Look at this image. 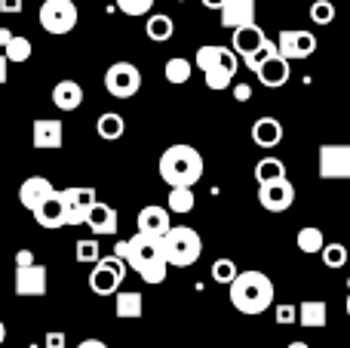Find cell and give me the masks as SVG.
<instances>
[{
    "mask_svg": "<svg viewBox=\"0 0 350 348\" xmlns=\"http://www.w3.org/2000/svg\"><path fill=\"white\" fill-rule=\"evenodd\" d=\"M123 277H126V262L117 256H108V259H98L90 271V290L96 296H114L120 290Z\"/></svg>",
    "mask_w": 350,
    "mask_h": 348,
    "instance_id": "6",
    "label": "cell"
},
{
    "mask_svg": "<svg viewBox=\"0 0 350 348\" xmlns=\"http://www.w3.org/2000/svg\"><path fill=\"white\" fill-rule=\"evenodd\" d=\"M135 225H139V232L142 234H157V238H166V234L172 232V225H170V210H163V207H145V210H139V216H135Z\"/></svg>",
    "mask_w": 350,
    "mask_h": 348,
    "instance_id": "17",
    "label": "cell"
},
{
    "mask_svg": "<svg viewBox=\"0 0 350 348\" xmlns=\"http://www.w3.org/2000/svg\"><path fill=\"white\" fill-rule=\"evenodd\" d=\"M98 238H83V240H77V262H83V265H96L98 262Z\"/></svg>",
    "mask_w": 350,
    "mask_h": 348,
    "instance_id": "35",
    "label": "cell"
},
{
    "mask_svg": "<svg viewBox=\"0 0 350 348\" xmlns=\"http://www.w3.org/2000/svg\"><path fill=\"white\" fill-rule=\"evenodd\" d=\"M295 240L301 253H323V247H326V234L320 228H301Z\"/></svg>",
    "mask_w": 350,
    "mask_h": 348,
    "instance_id": "30",
    "label": "cell"
},
{
    "mask_svg": "<svg viewBox=\"0 0 350 348\" xmlns=\"http://www.w3.org/2000/svg\"><path fill=\"white\" fill-rule=\"evenodd\" d=\"M160 179L170 188H193L203 179V154L191 145H170L160 154Z\"/></svg>",
    "mask_w": 350,
    "mask_h": 348,
    "instance_id": "2",
    "label": "cell"
},
{
    "mask_svg": "<svg viewBox=\"0 0 350 348\" xmlns=\"http://www.w3.org/2000/svg\"><path fill=\"white\" fill-rule=\"evenodd\" d=\"M123 262L133 271H139V277L145 284H163L170 275V262H166V244L157 234H142L135 232L126 240V253Z\"/></svg>",
    "mask_w": 350,
    "mask_h": 348,
    "instance_id": "1",
    "label": "cell"
},
{
    "mask_svg": "<svg viewBox=\"0 0 350 348\" xmlns=\"http://www.w3.org/2000/svg\"><path fill=\"white\" fill-rule=\"evenodd\" d=\"M221 16V28H246V25H255V0H228V3L218 10Z\"/></svg>",
    "mask_w": 350,
    "mask_h": 348,
    "instance_id": "15",
    "label": "cell"
},
{
    "mask_svg": "<svg viewBox=\"0 0 350 348\" xmlns=\"http://www.w3.org/2000/svg\"><path fill=\"white\" fill-rule=\"evenodd\" d=\"M3 339H6V324L0 321V345H3Z\"/></svg>",
    "mask_w": 350,
    "mask_h": 348,
    "instance_id": "47",
    "label": "cell"
},
{
    "mask_svg": "<svg viewBox=\"0 0 350 348\" xmlns=\"http://www.w3.org/2000/svg\"><path fill=\"white\" fill-rule=\"evenodd\" d=\"M117 10L123 16H145L154 10V0H117Z\"/></svg>",
    "mask_w": 350,
    "mask_h": 348,
    "instance_id": "37",
    "label": "cell"
},
{
    "mask_svg": "<svg viewBox=\"0 0 350 348\" xmlns=\"http://www.w3.org/2000/svg\"><path fill=\"white\" fill-rule=\"evenodd\" d=\"M237 275H240V271H237V265H234V259H215V262H212V281L215 284H234L237 281Z\"/></svg>",
    "mask_w": 350,
    "mask_h": 348,
    "instance_id": "32",
    "label": "cell"
},
{
    "mask_svg": "<svg viewBox=\"0 0 350 348\" xmlns=\"http://www.w3.org/2000/svg\"><path fill=\"white\" fill-rule=\"evenodd\" d=\"M46 293V269L43 265H28L16 269V296H40Z\"/></svg>",
    "mask_w": 350,
    "mask_h": 348,
    "instance_id": "18",
    "label": "cell"
},
{
    "mask_svg": "<svg viewBox=\"0 0 350 348\" xmlns=\"http://www.w3.org/2000/svg\"><path fill=\"white\" fill-rule=\"evenodd\" d=\"M277 49H280V55L289 62L310 59V55L317 53V37L304 28H286V31H280Z\"/></svg>",
    "mask_w": 350,
    "mask_h": 348,
    "instance_id": "9",
    "label": "cell"
},
{
    "mask_svg": "<svg viewBox=\"0 0 350 348\" xmlns=\"http://www.w3.org/2000/svg\"><path fill=\"white\" fill-rule=\"evenodd\" d=\"M96 129H98V136H102V139L114 142V139H120V136L126 133V121H123L117 111H105V114L96 121Z\"/></svg>",
    "mask_w": 350,
    "mask_h": 348,
    "instance_id": "26",
    "label": "cell"
},
{
    "mask_svg": "<svg viewBox=\"0 0 350 348\" xmlns=\"http://www.w3.org/2000/svg\"><path fill=\"white\" fill-rule=\"evenodd\" d=\"M53 105L59 111H77L83 105V86L77 80H59L53 86Z\"/></svg>",
    "mask_w": 350,
    "mask_h": 348,
    "instance_id": "21",
    "label": "cell"
},
{
    "mask_svg": "<svg viewBox=\"0 0 350 348\" xmlns=\"http://www.w3.org/2000/svg\"><path fill=\"white\" fill-rule=\"evenodd\" d=\"M114 308H117V318L120 321H135V318H142V312H145V299H142V293L129 290V293L117 296Z\"/></svg>",
    "mask_w": 350,
    "mask_h": 348,
    "instance_id": "25",
    "label": "cell"
},
{
    "mask_svg": "<svg viewBox=\"0 0 350 348\" xmlns=\"http://www.w3.org/2000/svg\"><path fill=\"white\" fill-rule=\"evenodd\" d=\"M347 314H350V296H347Z\"/></svg>",
    "mask_w": 350,
    "mask_h": 348,
    "instance_id": "49",
    "label": "cell"
},
{
    "mask_svg": "<svg viewBox=\"0 0 350 348\" xmlns=\"http://www.w3.org/2000/svg\"><path fill=\"white\" fill-rule=\"evenodd\" d=\"M77 25V6L74 0H43L40 6V28L49 34H68Z\"/></svg>",
    "mask_w": 350,
    "mask_h": 348,
    "instance_id": "8",
    "label": "cell"
},
{
    "mask_svg": "<svg viewBox=\"0 0 350 348\" xmlns=\"http://www.w3.org/2000/svg\"><path fill=\"white\" fill-rule=\"evenodd\" d=\"M320 176L350 179V145H320Z\"/></svg>",
    "mask_w": 350,
    "mask_h": 348,
    "instance_id": "12",
    "label": "cell"
},
{
    "mask_svg": "<svg viewBox=\"0 0 350 348\" xmlns=\"http://www.w3.org/2000/svg\"><path fill=\"white\" fill-rule=\"evenodd\" d=\"M0 12H22V0H0Z\"/></svg>",
    "mask_w": 350,
    "mask_h": 348,
    "instance_id": "41",
    "label": "cell"
},
{
    "mask_svg": "<svg viewBox=\"0 0 350 348\" xmlns=\"http://www.w3.org/2000/svg\"><path fill=\"white\" fill-rule=\"evenodd\" d=\"M255 179H258V185L286 179V164L280 158H261L258 164H255Z\"/></svg>",
    "mask_w": 350,
    "mask_h": 348,
    "instance_id": "27",
    "label": "cell"
},
{
    "mask_svg": "<svg viewBox=\"0 0 350 348\" xmlns=\"http://www.w3.org/2000/svg\"><path fill=\"white\" fill-rule=\"evenodd\" d=\"M105 90L114 99H133L142 90V71L133 62H114L105 71Z\"/></svg>",
    "mask_w": 350,
    "mask_h": 348,
    "instance_id": "7",
    "label": "cell"
},
{
    "mask_svg": "<svg viewBox=\"0 0 350 348\" xmlns=\"http://www.w3.org/2000/svg\"><path fill=\"white\" fill-rule=\"evenodd\" d=\"M145 31H148V37H151L154 43H163V40H170V37L175 34V22L170 16H163V12H157V16L148 18Z\"/></svg>",
    "mask_w": 350,
    "mask_h": 348,
    "instance_id": "28",
    "label": "cell"
},
{
    "mask_svg": "<svg viewBox=\"0 0 350 348\" xmlns=\"http://www.w3.org/2000/svg\"><path fill=\"white\" fill-rule=\"evenodd\" d=\"M28 265H34V256H31V250H18L16 253V269H28Z\"/></svg>",
    "mask_w": 350,
    "mask_h": 348,
    "instance_id": "40",
    "label": "cell"
},
{
    "mask_svg": "<svg viewBox=\"0 0 350 348\" xmlns=\"http://www.w3.org/2000/svg\"><path fill=\"white\" fill-rule=\"evenodd\" d=\"M286 348H310V345H308V343H289Z\"/></svg>",
    "mask_w": 350,
    "mask_h": 348,
    "instance_id": "48",
    "label": "cell"
},
{
    "mask_svg": "<svg viewBox=\"0 0 350 348\" xmlns=\"http://www.w3.org/2000/svg\"><path fill=\"white\" fill-rule=\"evenodd\" d=\"M310 18H314V25H332L335 3L332 0H314V3H310Z\"/></svg>",
    "mask_w": 350,
    "mask_h": 348,
    "instance_id": "34",
    "label": "cell"
},
{
    "mask_svg": "<svg viewBox=\"0 0 350 348\" xmlns=\"http://www.w3.org/2000/svg\"><path fill=\"white\" fill-rule=\"evenodd\" d=\"M267 34L258 28V25H246V28H237L234 31V37H230V47H234V53L243 59V65L246 62H252L258 53H265V47H267Z\"/></svg>",
    "mask_w": 350,
    "mask_h": 348,
    "instance_id": "11",
    "label": "cell"
},
{
    "mask_svg": "<svg viewBox=\"0 0 350 348\" xmlns=\"http://www.w3.org/2000/svg\"><path fill=\"white\" fill-rule=\"evenodd\" d=\"M77 348H108V345H105L102 339H83V343H80Z\"/></svg>",
    "mask_w": 350,
    "mask_h": 348,
    "instance_id": "44",
    "label": "cell"
},
{
    "mask_svg": "<svg viewBox=\"0 0 350 348\" xmlns=\"http://www.w3.org/2000/svg\"><path fill=\"white\" fill-rule=\"evenodd\" d=\"M277 324H298L295 306H277Z\"/></svg>",
    "mask_w": 350,
    "mask_h": 348,
    "instance_id": "38",
    "label": "cell"
},
{
    "mask_svg": "<svg viewBox=\"0 0 350 348\" xmlns=\"http://www.w3.org/2000/svg\"><path fill=\"white\" fill-rule=\"evenodd\" d=\"M258 203L267 213H286L295 203V185L289 179H277V182L258 185Z\"/></svg>",
    "mask_w": 350,
    "mask_h": 348,
    "instance_id": "10",
    "label": "cell"
},
{
    "mask_svg": "<svg viewBox=\"0 0 350 348\" xmlns=\"http://www.w3.org/2000/svg\"><path fill=\"white\" fill-rule=\"evenodd\" d=\"M86 225L92 228V234L96 238H102V234H117V228H120V219H117V210L108 207V203H96L90 213V219H86Z\"/></svg>",
    "mask_w": 350,
    "mask_h": 348,
    "instance_id": "23",
    "label": "cell"
},
{
    "mask_svg": "<svg viewBox=\"0 0 350 348\" xmlns=\"http://www.w3.org/2000/svg\"><path fill=\"white\" fill-rule=\"evenodd\" d=\"M200 3H203L206 10H221V6L228 3V0H200Z\"/></svg>",
    "mask_w": 350,
    "mask_h": 348,
    "instance_id": "46",
    "label": "cell"
},
{
    "mask_svg": "<svg viewBox=\"0 0 350 348\" xmlns=\"http://www.w3.org/2000/svg\"><path fill=\"white\" fill-rule=\"evenodd\" d=\"M230 306L243 314H261L273 306V284L265 271H240L230 284Z\"/></svg>",
    "mask_w": 350,
    "mask_h": 348,
    "instance_id": "3",
    "label": "cell"
},
{
    "mask_svg": "<svg viewBox=\"0 0 350 348\" xmlns=\"http://www.w3.org/2000/svg\"><path fill=\"white\" fill-rule=\"evenodd\" d=\"M326 321H329V306L323 299H304L298 306V324L301 327L320 330V327H326Z\"/></svg>",
    "mask_w": 350,
    "mask_h": 348,
    "instance_id": "24",
    "label": "cell"
},
{
    "mask_svg": "<svg viewBox=\"0 0 350 348\" xmlns=\"http://www.w3.org/2000/svg\"><path fill=\"white\" fill-rule=\"evenodd\" d=\"M65 203H68V225H86L92 207H96V191L92 188H65Z\"/></svg>",
    "mask_w": 350,
    "mask_h": 348,
    "instance_id": "14",
    "label": "cell"
},
{
    "mask_svg": "<svg viewBox=\"0 0 350 348\" xmlns=\"http://www.w3.org/2000/svg\"><path fill=\"white\" fill-rule=\"evenodd\" d=\"M234 96H237V102H246V99H249V86H246V84H243V86H237V90H234Z\"/></svg>",
    "mask_w": 350,
    "mask_h": 348,
    "instance_id": "45",
    "label": "cell"
},
{
    "mask_svg": "<svg viewBox=\"0 0 350 348\" xmlns=\"http://www.w3.org/2000/svg\"><path fill=\"white\" fill-rule=\"evenodd\" d=\"M252 142L258 148H273L283 142V123L277 117H258L252 123Z\"/></svg>",
    "mask_w": 350,
    "mask_h": 348,
    "instance_id": "22",
    "label": "cell"
},
{
    "mask_svg": "<svg viewBox=\"0 0 350 348\" xmlns=\"http://www.w3.org/2000/svg\"><path fill=\"white\" fill-rule=\"evenodd\" d=\"M3 55H6V62H18V65H22V62L31 59V40L28 37H12Z\"/></svg>",
    "mask_w": 350,
    "mask_h": 348,
    "instance_id": "33",
    "label": "cell"
},
{
    "mask_svg": "<svg viewBox=\"0 0 350 348\" xmlns=\"http://www.w3.org/2000/svg\"><path fill=\"white\" fill-rule=\"evenodd\" d=\"M193 65L206 74V86L215 92L228 90L234 84V74H237V65H240V55L228 47H200L197 55H193Z\"/></svg>",
    "mask_w": 350,
    "mask_h": 348,
    "instance_id": "4",
    "label": "cell"
},
{
    "mask_svg": "<svg viewBox=\"0 0 350 348\" xmlns=\"http://www.w3.org/2000/svg\"><path fill=\"white\" fill-rule=\"evenodd\" d=\"M34 219L40 228H49V232H55V228H65L68 225V203H65V191H53V195L46 197V201L40 203V207L34 210Z\"/></svg>",
    "mask_w": 350,
    "mask_h": 348,
    "instance_id": "13",
    "label": "cell"
},
{
    "mask_svg": "<svg viewBox=\"0 0 350 348\" xmlns=\"http://www.w3.org/2000/svg\"><path fill=\"white\" fill-rule=\"evenodd\" d=\"M193 210V188H170V213H191Z\"/></svg>",
    "mask_w": 350,
    "mask_h": 348,
    "instance_id": "31",
    "label": "cell"
},
{
    "mask_svg": "<svg viewBox=\"0 0 350 348\" xmlns=\"http://www.w3.org/2000/svg\"><path fill=\"white\" fill-rule=\"evenodd\" d=\"M347 290H350V277H347Z\"/></svg>",
    "mask_w": 350,
    "mask_h": 348,
    "instance_id": "50",
    "label": "cell"
},
{
    "mask_svg": "<svg viewBox=\"0 0 350 348\" xmlns=\"http://www.w3.org/2000/svg\"><path fill=\"white\" fill-rule=\"evenodd\" d=\"M163 244H166V262L175 265V269L193 265L200 259V253H203L200 234L187 225H172V232L163 238Z\"/></svg>",
    "mask_w": 350,
    "mask_h": 348,
    "instance_id": "5",
    "label": "cell"
},
{
    "mask_svg": "<svg viewBox=\"0 0 350 348\" xmlns=\"http://www.w3.org/2000/svg\"><path fill=\"white\" fill-rule=\"evenodd\" d=\"M6 65H10V62H6V55L0 53V84H6V80H10V71H6Z\"/></svg>",
    "mask_w": 350,
    "mask_h": 348,
    "instance_id": "43",
    "label": "cell"
},
{
    "mask_svg": "<svg viewBox=\"0 0 350 348\" xmlns=\"http://www.w3.org/2000/svg\"><path fill=\"white\" fill-rule=\"evenodd\" d=\"M163 74H166V80H170V84H187V80H191V74H193V65L187 59H181V55H175V59L166 62Z\"/></svg>",
    "mask_w": 350,
    "mask_h": 348,
    "instance_id": "29",
    "label": "cell"
},
{
    "mask_svg": "<svg viewBox=\"0 0 350 348\" xmlns=\"http://www.w3.org/2000/svg\"><path fill=\"white\" fill-rule=\"evenodd\" d=\"M46 348H65V333H59V330L46 333Z\"/></svg>",
    "mask_w": 350,
    "mask_h": 348,
    "instance_id": "39",
    "label": "cell"
},
{
    "mask_svg": "<svg viewBox=\"0 0 350 348\" xmlns=\"http://www.w3.org/2000/svg\"><path fill=\"white\" fill-rule=\"evenodd\" d=\"M53 182L49 179H43V176H31V179H25L22 182V188H18V201H22V207H28L31 213H34L37 207H40L43 201H46L49 195H53Z\"/></svg>",
    "mask_w": 350,
    "mask_h": 348,
    "instance_id": "19",
    "label": "cell"
},
{
    "mask_svg": "<svg viewBox=\"0 0 350 348\" xmlns=\"http://www.w3.org/2000/svg\"><path fill=\"white\" fill-rule=\"evenodd\" d=\"M320 256H323V262H326L329 269H341V265L347 262V247L345 244H326Z\"/></svg>",
    "mask_w": 350,
    "mask_h": 348,
    "instance_id": "36",
    "label": "cell"
},
{
    "mask_svg": "<svg viewBox=\"0 0 350 348\" xmlns=\"http://www.w3.org/2000/svg\"><path fill=\"white\" fill-rule=\"evenodd\" d=\"M289 74H292L289 59H283V55L277 53V55H271L258 71H255V77H258V84L267 86V90H280V86L289 84Z\"/></svg>",
    "mask_w": 350,
    "mask_h": 348,
    "instance_id": "16",
    "label": "cell"
},
{
    "mask_svg": "<svg viewBox=\"0 0 350 348\" xmlns=\"http://www.w3.org/2000/svg\"><path fill=\"white\" fill-rule=\"evenodd\" d=\"M62 139H65L62 121H53V117H40V121H34V133H31L34 148H62Z\"/></svg>",
    "mask_w": 350,
    "mask_h": 348,
    "instance_id": "20",
    "label": "cell"
},
{
    "mask_svg": "<svg viewBox=\"0 0 350 348\" xmlns=\"http://www.w3.org/2000/svg\"><path fill=\"white\" fill-rule=\"evenodd\" d=\"M12 37H16V34H12L10 28H0V49H6V47H10V40H12Z\"/></svg>",
    "mask_w": 350,
    "mask_h": 348,
    "instance_id": "42",
    "label": "cell"
}]
</instances>
